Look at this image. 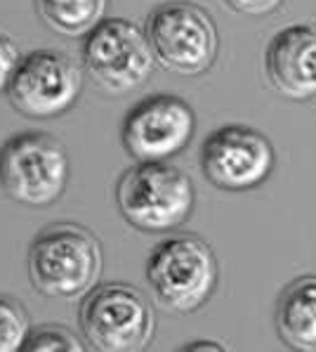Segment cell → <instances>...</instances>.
I'll list each match as a JSON object with an SVG mask.
<instances>
[{
    "label": "cell",
    "mask_w": 316,
    "mask_h": 352,
    "mask_svg": "<svg viewBox=\"0 0 316 352\" xmlns=\"http://www.w3.org/2000/svg\"><path fill=\"white\" fill-rule=\"evenodd\" d=\"M26 270L41 296L83 298L102 277L100 239L78 223H52L31 241Z\"/></svg>",
    "instance_id": "1"
},
{
    "label": "cell",
    "mask_w": 316,
    "mask_h": 352,
    "mask_svg": "<svg viewBox=\"0 0 316 352\" xmlns=\"http://www.w3.org/2000/svg\"><path fill=\"white\" fill-rule=\"evenodd\" d=\"M123 220L146 234L172 232L192 215L196 189L192 177L166 161H137L116 185Z\"/></svg>",
    "instance_id": "2"
},
{
    "label": "cell",
    "mask_w": 316,
    "mask_h": 352,
    "mask_svg": "<svg viewBox=\"0 0 316 352\" xmlns=\"http://www.w3.org/2000/svg\"><path fill=\"white\" fill-rule=\"evenodd\" d=\"M215 251L201 236L179 232L158 241L146 260V281L166 310L189 315L217 291Z\"/></svg>",
    "instance_id": "3"
},
{
    "label": "cell",
    "mask_w": 316,
    "mask_h": 352,
    "mask_svg": "<svg viewBox=\"0 0 316 352\" xmlns=\"http://www.w3.org/2000/svg\"><path fill=\"white\" fill-rule=\"evenodd\" d=\"M78 327L95 352H139L154 338L156 315L139 289L111 281L83 296Z\"/></svg>",
    "instance_id": "4"
},
{
    "label": "cell",
    "mask_w": 316,
    "mask_h": 352,
    "mask_svg": "<svg viewBox=\"0 0 316 352\" xmlns=\"http://www.w3.org/2000/svg\"><path fill=\"white\" fill-rule=\"evenodd\" d=\"M69 154L50 133H19L0 147V187L12 201L47 208L64 197Z\"/></svg>",
    "instance_id": "5"
},
{
    "label": "cell",
    "mask_w": 316,
    "mask_h": 352,
    "mask_svg": "<svg viewBox=\"0 0 316 352\" xmlns=\"http://www.w3.org/2000/svg\"><path fill=\"white\" fill-rule=\"evenodd\" d=\"M83 69L106 95L139 90L156 69L146 31L123 17H104L83 38Z\"/></svg>",
    "instance_id": "6"
},
{
    "label": "cell",
    "mask_w": 316,
    "mask_h": 352,
    "mask_svg": "<svg viewBox=\"0 0 316 352\" xmlns=\"http://www.w3.org/2000/svg\"><path fill=\"white\" fill-rule=\"evenodd\" d=\"M144 31L156 62L187 78L208 72L220 52L215 19L189 0H170L154 8Z\"/></svg>",
    "instance_id": "7"
},
{
    "label": "cell",
    "mask_w": 316,
    "mask_h": 352,
    "mask_svg": "<svg viewBox=\"0 0 316 352\" xmlns=\"http://www.w3.org/2000/svg\"><path fill=\"white\" fill-rule=\"evenodd\" d=\"M83 90V72L62 50H34L19 59L8 85L10 104L21 116L45 121L67 113Z\"/></svg>",
    "instance_id": "8"
},
{
    "label": "cell",
    "mask_w": 316,
    "mask_h": 352,
    "mask_svg": "<svg viewBox=\"0 0 316 352\" xmlns=\"http://www.w3.org/2000/svg\"><path fill=\"white\" fill-rule=\"evenodd\" d=\"M276 166V151L264 133L229 123L210 133L201 149V168L210 185L225 192H250L264 185Z\"/></svg>",
    "instance_id": "9"
},
{
    "label": "cell",
    "mask_w": 316,
    "mask_h": 352,
    "mask_svg": "<svg viewBox=\"0 0 316 352\" xmlns=\"http://www.w3.org/2000/svg\"><path fill=\"white\" fill-rule=\"evenodd\" d=\"M196 133V111L177 95H149L123 118L121 142L135 161H168Z\"/></svg>",
    "instance_id": "10"
},
{
    "label": "cell",
    "mask_w": 316,
    "mask_h": 352,
    "mask_svg": "<svg viewBox=\"0 0 316 352\" xmlns=\"http://www.w3.org/2000/svg\"><path fill=\"white\" fill-rule=\"evenodd\" d=\"M264 72L271 88L291 102L316 97V26H286L269 41Z\"/></svg>",
    "instance_id": "11"
},
{
    "label": "cell",
    "mask_w": 316,
    "mask_h": 352,
    "mask_svg": "<svg viewBox=\"0 0 316 352\" xmlns=\"http://www.w3.org/2000/svg\"><path fill=\"white\" fill-rule=\"evenodd\" d=\"M274 324L286 348L316 352V274H302L281 291Z\"/></svg>",
    "instance_id": "12"
},
{
    "label": "cell",
    "mask_w": 316,
    "mask_h": 352,
    "mask_svg": "<svg viewBox=\"0 0 316 352\" xmlns=\"http://www.w3.org/2000/svg\"><path fill=\"white\" fill-rule=\"evenodd\" d=\"M43 24L64 38H85L106 17L109 0H34Z\"/></svg>",
    "instance_id": "13"
},
{
    "label": "cell",
    "mask_w": 316,
    "mask_h": 352,
    "mask_svg": "<svg viewBox=\"0 0 316 352\" xmlns=\"http://www.w3.org/2000/svg\"><path fill=\"white\" fill-rule=\"evenodd\" d=\"M31 333L29 312L12 296H0V352H21Z\"/></svg>",
    "instance_id": "14"
},
{
    "label": "cell",
    "mask_w": 316,
    "mask_h": 352,
    "mask_svg": "<svg viewBox=\"0 0 316 352\" xmlns=\"http://www.w3.org/2000/svg\"><path fill=\"white\" fill-rule=\"evenodd\" d=\"M83 348L85 345L83 340H78V336H74L64 327H57V324L31 329L24 343L26 352H80Z\"/></svg>",
    "instance_id": "15"
},
{
    "label": "cell",
    "mask_w": 316,
    "mask_h": 352,
    "mask_svg": "<svg viewBox=\"0 0 316 352\" xmlns=\"http://www.w3.org/2000/svg\"><path fill=\"white\" fill-rule=\"evenodd\" d=\"M19 50L12 43V38H8L5 34H0V95L8 93V85L12 80V74L19 64Z\"/></svg>",
    "instance_id": "16"
},
{
    "label": "cell",
    "mask_w": 316,
    "mask_h": 352,
    "mask_svg": "<svg viewBox=\"0 0 316 352\" xmlns=\"http://www.w3.org/2000/svg\"><path fill=\"white\" fill-rule=\"evenodd\" d=\"M229 10L238 14H248V17H267V14L276 12L283 5V0H225Z\"/></svg>",
    "instance_id": "17"
},
{
    "label": "cell",
    "mask_w": 316,
    "mask_h": 352,
    "mask_svg": "<svg viewBox=\"0 0 316 352\" xmlns=\"http://www.w3.org/2000/svg\"><path fill=\"white\" fill-rule=\"evenodd\" d=\"M184 350H225V345H220V343H205V340H196V343L184 345Z\"/></svg>",
    "instance_id": "18"
}]
</instances>
